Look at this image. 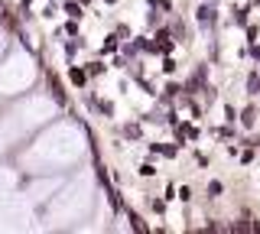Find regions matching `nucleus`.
Returning <instances> with one entry per match:
<instances>
[{
  "instance_id": "obj_1",
  "label": "nucleus",
  "mask_w": 260,
  "mask_h": 234,
  "mask_svg": "<svg viewBox=\"0 0 260 234\" xmlns=\"http://www.w3.org/2000/svg\"><path fill=\"white\" fill-rule=\"evenodd\" d=\"M49 91H52V98L59 101V104H68V98H65V91H62V82H59L52 72H49Z\"/></svg>"
},
{
  "instance_id": "obj_2",
  "label": "nucleus",
  "mask_w": 260,
  "mask_h": 234,
  "mask_svg": "<svg viewBox=\"0 0 260 234\" xmlns=\"http://www.w3.org/2000/svg\"><path fill=\"white\" fill-rule=\"evenodd\" d=\"M68 78L81 88V85H85V78H88V72H85V68H72V72H68Z\"/></svg>"
},
{
  "instance_id": "obj_3",
  "label": "nucleus",
  "mask_w": 260,
  "mask_h": 234,
  "mask_svg": "<svg viewBox=\"0 0 260 234\" xmlns=\"http://www.w3.org/2000/svg\"><path fill=\"white\" fill-rule=\"evenodd\" d=\"M254 120H257V111H254V107H247V111L241 114V124H244V127H254Z\"/></svg>"
},
{
  "instance_id": "obj_4",
  "label": "nucleus",
  "mask_w": 260,
  "mask_h": 234,
  "mask_svg": "<svg viewBox=\"0 0 260 234\" xmlns=\"http://www.w3.org/2000/svg\"><path fill=\"white\" fill-rule=\"evenodd\" d=\"M65 13H68L72 20H78V17H81V7H78L75 0H72V3H65Z\"/></svg>"
},
{
  "instance_id": "obj_5",
  "label": "nucleus",
  "mask_w": 260,
  "mask_h": 234,
  "mask_svg": "<svg viewBox=\"0 0 260 234\" xmlns=\"http://www.w3.org/2000/svg\"><path fill=\"white\" fill-rule=\"evenodd\" d=\"M114 49H117V36H108L104 46H101V52H114Z\"/></svg>"
},
{
  "instance_id": "obj_6",
  "label": "nucleus",
  "mask_w": 260,
  "mask_h": 234,
  "mask_svg": "<svg viewBox=\"0 0 260 234\" xmlns=\"http://www.w3.org/2000/svg\"><path fill=\"white\" fill-rule=\"evenodd\" d=\"M257 88H260V75H250L247 78V91L250 95H257Z\"/></svg>"
},
{
  "instance_id": "obj_7",
  "label": "nucleus",
  "mask_w": 260,
  "mask_h": 234,
  "mask_svg": "<svg viewBox=\"0 0 260 234\" xmlns=\"http://www.w3.org/2000/svg\"><path fill=\"white\" fill-rule=\"evenodd\" d=\"M124 134H127L130 140H137V137H140V127H137V124H127V127H124Z\"/></svg>"
},
{
  "instance_id": "obj_8",
  "label": "nucleus",
  "mask_w": 260,
  "mask_h": 234,
  "mask_svg": "<svg viewBox=\"0 0 260 234\" xmlns=\"http://www.w3.org/2000/svg\"><path fill=\"white\" fill-rule=\"evenodd\" d=\"M198 23H211V10H208V7L198 10Z\"/></svg>"
},
{
  "instance_id": "obj_9",
  "label": "nucleus",
  "mask_w": 260,
  "mask_h": 234,
  "mask_svg": "<svg viewBox=\"0 0 260 234\" xmlns=\"http://www.w3.org/2000/svg\"><path fill=\"white\" fill-rule=\"evenodd\" d=\"M176 195H179V199H182V202H189V199H192V189H189V185H182V189L176 192Z\"/></svg>"
},
{
  "instance_id": "obj_10",
  "label": "nucleus",
  "mask_w": 260,
  "mask_h": 234,
  "mask_svg": "<svg viewBox=\"0 0 260 234\" xmlns=\"http://www.w3.org/2000/svg\"><path fill=\"white\" fill-rule=\"evenodd\" d=\"M101 72H104V65H101V62H91V65H88V75H101Z\"/></svg>"
},
{
  "instance_id": "obj_11",
  "label": "nucleus",
  "mask_w": 260,
  "mask_h": 234,
  "mask_svg": "<svg viewBox=\"0 0 260 234\" xmlns=\"http://www.w3.org/2000/svg\"><path fill=\"white\" fill-rule=\"evenodd\" d=\"M98 107H101L104 114H114V104H111V101H101V104H98Z\"/></svg>"
},
{
  "instance_id": "obj_12",
  "label": "nucleus",
  "mask_w": 260,
  "mask_h": 234,
  "mask_svg": "<svg viewBox=\"0 0 260 234\" xmlns=\"http://www.w3.org/2000/svg\"><path fill=\"white\" fill-rule=\"evenodd\" d=\"M153 172H156V169H153L150 163H143V166H140V176H153Z\"/></svg>"
},
{
  "instance_id": "obj_13",
  "label": "nucleus",
  "mask_w": 260,
  "mask_h": 234,
  "mask_svg": "<svg viewBox=\"0 0 260 234\" xmlns=\"http://www.w3.org/2000/svg\"><path fill=\"white\" fill-rule=\"evenodd\" d=\"M23 3H30V0H23Z\"/></svg>"
}]
</instances>
